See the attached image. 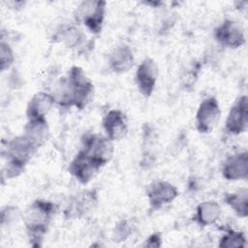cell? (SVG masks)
<instances>
[{
  "label": "cell",
  "instance_id": "6da1fadb",
  "mask_svg": "<svg viewBox=\"0 0 248 248\" xmlns=\"http://www.w3.org/2000/svg\"><path fill=\"white\" fill-rule=\"evenodd\" d=\"M60 107L83 109L92 101L94 84L81 67L72 66L62 78L52 94Z\"/></svg>",
  "mask_w": 248,
  "mask_h": 248
},
{
  "label": "cell",
  "instance_id": "7a4b0ae2",
  "mask_svg": "<svg viewBox=\"0 0 248 248\" xmlns=\"http://www.w3.org/2000/svg\"><path fill=\"white\" fill-rule=\"evenodd\" d=\"M57 211V205L47 200L37 199L24 210L22 220L28 241L33 247H41Z\"/></svg>",
  "mask_w": 248,
  "mask_h": 248
},
{
  "label": "cell",
  "instance_id": "3957f363",
  "mask_svg": "<svg viewBox=\"0 0 248 248\" xmlns=\"http://www.w3.org/2000/svg\"><path fill=\"white\" fill-rule=\"evenodd\" d=\"M106 7V1H82L74 12V18L77 23L83 24L92 34L99 35L104 26Z\"/></svg>",
  "mask_w": 248,
  "mask_h": 248
},
{
  "label": "cell",
  "instance_id": "277c9868",
  "mask_svg": "<svg viewBox=\"0 0 248 248\" xmlns=\"http://www.w3.org/2000/svg\"><path fill=\"white\" fill-rule=\"evenodd\" d=\"M79 150L105 166L112 158L113 144L106 136L95 133H86L81 138V146Z\"/></svg>",
  "mask_w": 248,
  "mask_h": 248
},
{
  "label": "cell",
  "instance_id": "5b68a950",
  "mask_svg": "<svg viewBox=\"0 0 248 248\" xmlns=\"http://www.w3.org/2000/svg\"><path fill=\"white\" fill-rule=\"evenodd\" d=\"M221 117V108L218 100L209 96L199 105L196 112V129L201 134H209L218 125Z\"/></svg>",
  "mask_w": 248,
  "mask_h": 248
},
{
  "label": "cell",
  "instance_id": "8992f818",
  "mask_svg": "<svg viewBox=\"0 0 248 248\" xmlns=\"http://www.w3.org/2000/svg\"><path fill=\"white\" fill-rule=\"evenodd\" d=\"M98 201V191L96 189H86L77 193L68 202L64 216L69 220L83 218L96 208Z\"/></svg>",
  "mask_w": 248,
  "mask_h": 248
},
{
  "label": "cell",
  "instance_id": "52a82bcc",
  "mask_svg": "<svg viewBox=\"0 0 248 248\" xmlns=\"http://www.w3.org/2000/svg\"><path fill=\"white\" fill-rule=\"evenodd\" d=\"M104 167L100 162L78 150L68 166L69 173L80 184L89 183Z\"/></svg>",
  "mask_w": 248,
  "mask_h": 248
},
{
  "label": "cell",
  "instance_id": "ba28073f",
  "mask_svg": "<svg viewBox=\"0 0 248 248\" xmlns=\"http://www.w3.org/2000/svg\"><path fill=\"white\" fill-rule=\"evenodd\" d=\"M216 42L228 48L235 49L245 44V32L240 22L234 19H224L213 31Z\"/></svg>",
  "mask_w": 248,
  "mask_h": 248
},
{
  "label": "cell",
  "instance_id": "9c48e42d",
  "mask_svg": "<svg viewBox=\"0 0 248 248\" xmlns=\"http://www.w3.org/2000/svg\"><path fill=\"white\" fill-rule=\"evenodd\" d=\"M159 69L156 61L150 57L144 58L138 66L135 74V81L139 92L145 98H149L156 87Z\"/></svg>",
  "mask_w": 248,
  "mask_h": 248
},
{
  "label": "cell",
  "instance_id": "30bf717a",
  "mask_svg": "<svg viewBox=\"0 0 248 248\" xmlns=\"http://www.w3.org/2000/svg\"><path fill=\"white\" fill-rule=\"evenodd\" d=\"M178 195V189L170 182L164 180L152 182L146 191L149 207L152 210H159L165 205L171 203Z\"/></svg>",
  "mask_w": 248,
  "mask_h": 248
},
{
  "label": "cell",
  "instance_id": "8fae6325",
  "mask_svg": "<svg viewBox=\"0 0 248 248\" xmlns=\"http://www.w3.org/2000/svg\"><path fill=\"white\" fill-rule=\"evenodd\" d=\"M248 127V98L246 95L240 96L231 107L226 118L225 129L233 136H238L246 132Z\"/></svg>",
  "mask_w": 248,
  "mask_h": 248
},
{
  "label": "cell",
  "instance_id": "7c38bea8",
  "mask_svg": "<svg viewBox=\"0 0 248 248\" xmlns=\"http://www.w3.org/2000/svg\"><path fill=\"white\" fill-rule=\"evenodd\" d=\"M105 136L111 141L123 139L128 132V119L120 109H109L102 119Z\"/></svg>",
  "mask_w": 248,
  "mask_h": 248
},
{
  "label": "cell",
  "instance_id": "4fadbf2b",
  "mask_svg": "<svg viewBox=\"0 0 248 248\" xmlns=\"http://www.w3.org/2000/svg\"><path fill=\"white\" fill-rule=\"evenodd\" d=\"M222 176L228 181L245 180L248 176V153L241 151L226 158L222 166Z\"/></svg>",
  "mask_w": 248,
  "mask_h": 248
},
{
  "label": "cell",
  "instance_id": "5bb4252c",
  "mask_svg": "<svg viewBox=\"0 0 248 248\" xmlns=\"http://www.w3.org/2000/svg\"><path fill=\"white\" fill-rule=\"evenodd\" d=\"M54 104L55 100L52 94L46 91L35 93L26 106L25 115L27 120L46 118Z\"/></svg>",
  "mask_w": 248,
  "mask_h": 248
},
{
  "label": "cell",
  "instance_id": "9a60e30c",
  "mask_svg": "<svg viewBox=\"0 0 248 248\" xmlns=\"http://www.w3.org/2000/svg\"><path fill=\"white\" fill-rule=\"evenodd\" d=\"M134 62V52L126 44L115 46L108 56V67L115 74L127 73L132 69Z\"/></svg>",
  "mask_w": 248,
  "mask_h": 248
},
{
  "label": "cell",
  "instance_id": "2e32d148",
  "mask_svg": "<svg viewBox=\"0 0 248 248\" xmlns=\"http://www.w3.org/2000/svg\"><path fill=\"white\" fill-rule=\"evenodd\" d=\"M22 135L37 149H40L49 139V127L46 118L27 120Z\"/></svg>",
  "mask_w": 248,
  "mask_h": 248
},
{
  "label": "cell",
  "instance_id": "e0dca14e",
  "mask_svg": "<svg viewBox=\"0 0 248 248\" xmlns=\"http://www.w3.org/2000/svg\"><path fill=\"white\" fill-rule=\"evenodd\" d=\"M52 42L64 45L69 48L83 46L86 42L85 33L74 24L62 25L52 36Z\"/></svg>",
  "mask_w": 248,
  "mask_h": 248
},
{
  "label": "cell",
  "instance_id": "ac0fdd59",
  "mask_svg": "<svg viewBox=\"0 0 248 248\" xmlns=\"http://www.w3.org/2000/svg\"><path fill=\"white\" fill-rule=\"evenodd\" d=\"M221 214L222 208L217 202L205 201L198 204L194 219L201 228H205L215 224Z\"/></svg>",
  "mask_w": 248,
  "mask_h": 248
},
{
  "label": "cell",
  "instance_id": "d6986e66",
  "mask_svg": "<svg viewBox=\"0 0 248 248\" xmlns=\"http://www.w3.org/2000/svg\"><path fill=\"white\" fill-rule=\"evenodd\" d=\"M225 203L232 208V210L241 218H245L248 214V191L246 188H242L236 192L227 193L224 196Z\"/></svg>",
  "mask_w": 248,
  "mask_h": 248
},
{
  "label": "cell",
  "instance_id": "ffe728a7",
  "mask_svg": "<svg viewBox=\"0 0 248 248\" xmlns=\"http://www.w3.org/2000/svg\"><path fill=\"white\" fill-rule=\"evenodd\" d=\"M218 246L220 248L245 247L246 246L245 234L240 231L230 230L220 238Z\"/></svg>",
  "mask_w": 248,
  "mask_h": 248
},
{
  "label": "cell",
  "instance_id": "44dd1931",
  "mask_svg": "<svg viewBox=\"0 0 248 248\" xmlns=\"http://www.w3.org/2000/svg\"><path fill=\"white\" fill-rule=\"evenodd\" d=\"M134 231H135V225L130 220L121 219L115 224L112 230L111 238L116 243L126 241L133 234Z\"/></svg>",
  "mask_w": 248,
  "mask_h": 248
},
{
  "label": "cell",
  "instance_id": "7402d4cb",
  "mask_svg": "<svg viewBox=\"0 0 248 248\" xmlns=\"http://www.w3.org/2000/svg\"><path fill=\"white\" fill-rule=\"evenodd\" d=\"M26 165L13 159H7L6 164L2 169V179L10 180L19 176L25 170Z\"/></svg>",
  "mask_w": 248,
  "mask_h": 248
},
{
  "label": "cell",
  "instance_id": "603a6c76",
  "mask_svg": "<svg viewBox=\"0 0 248 248\" xmlns=\"http://www.w3.org/2000/svg\"><path fill=\"white\" fill-rule=\"evenodd\" d=\"M15 62V54L11 46L4 42L0 43V68L2 72L7 71Z\"/></svg>",
  "mask_w": 248,
  "mask_h": 248
},
{
  "label": "cell",
  "instance_id": "cb8c5ba5",
  "mask_svg": "<svg viewBox=\"0 0 248 248\" xmlns=\"http://www.w3.org/2000/svg\"><path fill=\"white\" fill-rule=\"evenodd\" d=\"M20 217L19 209L15 205H6L1 210V226L2 228L10 227Z\"/></svg>",
  "mask_w": 248,
  "mask_h": 248
},
{
  "label": "cell",
  "instance_id": "d4e9b609",
  "mask_svg": "<svg viewBox=\"0 0 248 248\" xmlns=\"http://www.w3.org/2000/svg\"><path fill=\"white\" fill-rule=\"evenodd\" d=\"M163 240L160 232H152L149 234L142 243V247H150V248H159L162 246Z\"/></svg>",
  "mask_w": 248,
  "mask_h": 248
}]
</instances>
